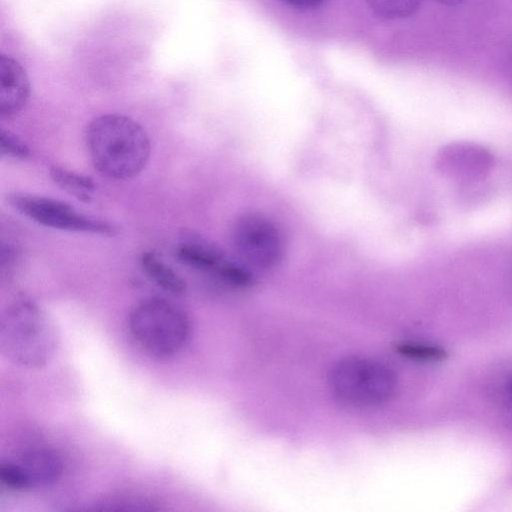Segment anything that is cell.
I'll use <instances>...</instances> for the list:
<instances>
[{
    "label": "cell",
    "instance_id": "6da1fadb",
    "mask_svg": "<svg viewBox=\"0 0 512 512\" xmlns=\"http://www.w3.org/2000/svg\"><path fill=\"white\" fill-rule=\"evenodd\" d=\"M86 145L93 166L116 180L130 179L147 165L150 139L134 119L122 114L95 117L86 129Z\"/></svg>",
    "mask_w": 512,
    "mask_h": 512
},
{
    "label": "cell",
    "instance_id": "7a4b0ae2",
    "mask_svg": "<svg viewBox=\"0 0 512 512\" xmlns=\"http://www.w3.org/2000/svg\"><path fill=\"white\" fill-rule=\"evenodd\" d=\"M56 345L54 326L34 302L19 298L9 305L0 323V346L7 358L39 368L52 358Z\"/></svg>",
    "mask_w": 512,
    "mask_h": 512
},
{
    "label": "cell",
    "instance_id": "3957f363",
    "mask_svg": "<svg viewBox=\"0 0 512 512\" xmlns=\"http://www.w3.org/2000/svg\"><path fill=\"white\" fill-rule=\"evenodd\" d=\"M396 376L384 364L364 357H347L335 363L328 375L333 397L350 407H371L389 400Z\"/></svg>",
    "mask_w": 512,
    "mask_h": 512
},
{
    "label": "cell",
    "instance_id": "277c9868",
    "mask_svg": "<svg viewBox=\"0 0 512 512\" xmlns=\"http://www.w3.org/2000/svg\"><path fill=\"white\" fill-rule=\"evenodd\" d=\"M129 329L137 343L156 358H169L186 343L190 323L185 312L161 298L140 302L131 312Z\"/></svg>",
    "mask_w": 512,
    "mask_h": 512
},
{
    "label": "cell",
    "instance_id": "5b68a950",
    "mask_svg": "<svg viewBox=\"0 0 512 512\" xmlns=\"http://www.w3.org/2000/svg\"><path fill=\"white\" fill-rule=\"evenodd\" d=\"M232 238L238 260L252 272L274 269L284 258L281 230L260 213L241 215L234 224Z\"/></svg>",
    "mask_w": 512,
    "mask_h": 512
},
{
    "label": "cell",
    "instance_id": "8992f818",
    "mask_svg": "<svg viewBox=\"0 0 512 512\" xmlns=\"http://www.w3.org/2000/svg\"><path fill=\"white\" fill-rule=\"evenodd\" d=\"M9 205L25 217L45 227L100 235H114L107 221L85 214L70 204L50 197L23 192L10 193Z\"/></svg>",
    "mask_w": 512,
    "mask_h": 512
},
{
    "label": "cell",
    "instance_id": "52a82bcc",
    "mask_svg": "<svg viewBox=\"0 0 512 512\" xmlns=\"http://www.w3.org/2000/svg\"><path fill=\"white\" fill-rule=\"evenodd\" d=\"M30 82L25 69L15 59L0 56V115L11 117L28 102Z\"/></svg>",
    "mask_w": 512,
    "mask_h": 512
},
{
    "label": "cell",
    "instance_id": "ba28073f",
    "mask_svg": "<svg viewBox=\"0 0 512 512\" xmlns=\"http://www.w3.org/2000/svg\"><path fill=\"white\" fill-rule=\"evenodd\" d=\"M175 255L182 264L210 271L216 276L229 260L215 243L191 231L181 234Z\"/></svg>",
    "mask_w": 512,
    "mask_h": 512
},
{
    "label": "cell",
    "instance_id": "9c48e42d",
    "mask_svg": "<svg viewBox=\"0 0 512 512\" xmlns=\"http://www.w3.org/2000/svg\"><path fill=\"white\" fill-rule=\"evenodd\" d=\"M34 485H49L61 473V461L55 452L46 447H32L26 450L18 463Z\"/></svg>",
    "mask_w": 512,
    "mask_h": 512
},
{
    "label": "cell",
    "instance_id": "30bf717a",
    "mask_svg": "<svg viewBox=\"0 0 512 512\" xmlns=\"http://www.w3.org/2000/svg\"><path fill=\"white\" fill-rule=\"evenodd\" d=\"M443 158L445 170L461 177L479 175L489 164V155L484 150L466 145L449 148Z\"/></svg>",
    "mask_w": 512,
    "mask_h": 512
},
{
    "label": "cell",
    "instance_id": "8fae6325",
    "mask_svg": "<svg viewBox=\"0 0 512 512\" xmlns=\"http://www.w3.org/2000/svg\"><path fill=\"white\" fill-rule=\"evenodd\" d=\"M141 266L148 277L162 289L182 294L186 290V283L169 265L160 259L156 253L145 251L141 255Z\"/></svg>",
    "mask_w": 512,
    "mask_h": 512
},
{
    "label": "cell",
    "instance_id": "7c38bea8",
    "mask_svg": "<svg viewBox=\"0 0 512 512\" xmlns=\"http://www.w3.org/2000/svg\"><path fill=\"white\" fill-rule=\"evenodd\" d=\"M49 174L59 187L78 200L83 202L91 201L96 190V184L91 177L61 166H52Z\"/></svg>",
    "mask_w": 512,
    "mask_h": 512
},
{
    "label": "cell",
    "instance_id": "4fadbf2b",
    "mask_svg": "<svg viewBox=\"0 0 512 512\" xmlns=\"http://www.w3.org/2000/svg\"><path fill=\"white\" fill-rule=\"evenodd\" d=\"M365 2L376 16L386 20L409 17L421 4V0H365Z\"/></svg>",
    "mask_w": 512,
    "mask_h": 512
},
{
    "label": "cell",
    "instance_id": "5bb4252c",
    "mask_svg": "<svg viewBox=\"0 0 512 512\" xmlns=\"http://www.w3.org/2000/svg\"><path fill=\"white\" fill-rule=\"evenodd\" d=\"M0 480L7 487L17 491H26L33 487L30 478L17 463L8 462L1 464Z\"/></svg>",
    "mask_w": 512,
    "mask_h": 512
},
{
    "label": "cell",
    "instance_id": "9a60e30c",
    "mask_svg": "<svg viewBox=\"0 0 512 512\" xmlns=\"http://www.w3.org/2000/svg\"><path fill=\"white\" fill-rule=\"evenodd\" d=\"M0 153L2 156L24 160L30 156V149L17 134L2 128L0 131Z\"/></svg>",
    "mask_w": 512,
    "mask_h": 512
},
{
    "label": "cell",
    "instance_id": "2e32d148",
    "mask_svg": "<svg viewBox=\"0 0 512 512\" xmlns=\"http://www.w3.org/2000/svg\"><path fill=\"white\" fill-rule=\"evenodd\" d=\"M395 350L414 359L439 360L445 357V352L438 347L413 342L398 343Z\"/></svg>",
    "mask_w": 512,
    "mask_h": 512
},
{
    "label": "cell",
    "instance_id": "e0dca14e",
    "mask_svg": "<svg viewBox=\"0 0 512 512\" xmlns=\"http://www.w3.org/2000/svg\"><path fill=\"white\" fill-rule=\"evenodd\" d=\"M289 6L298 9H313L321 6L326 0H282Z\"/></svg>",
    "mask_w": 512,
    "mask_h": 512
},
{
    "label": "cell",
    "instance_id": "ac0fdd59",
    "mask_svg": "<svg viewBox=\"0 0 512 512\" xmlns=\"http://www.w3.org/2000/svg\"><path fill=\"white\" fill-rule=\"evenodd\" d=\"M437 1H439L445 5L455 6V5L461 4L464 0H437Z\"/></svg>",
    "mask_w": 512,
    "mask_h": 512
},
{
    "label": "cell",
    "instance_id": "d6986e66",
    "mask_svg": "<svg viewBox=\"0 0 512 512\" xmlns=\"http://www.w3.org/2000/svg\"><path fill=\"white\" fill-rule=\"evenodd\" d=\"M508 393H509V396H510V398L512 400V382L509 384Z\"/></svg>",
    "mask_w": 512,
    "mask_h": 512
}]
</instances>
